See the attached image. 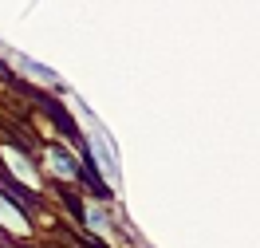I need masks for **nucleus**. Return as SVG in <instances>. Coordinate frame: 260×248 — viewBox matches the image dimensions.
Returning <instances> with one entry per match:
<instances>
[{
	"label": "nucleus",
	"mask_w": 260,
	"mask_h": 248,
	"mask_svg": "<svg viewBox=\"0 0 260 248\" xmlns=\"http://www.w3.org/2000/svg\"><path fill=\"white\" fill-rule=\"evenodd\" d=\"M51 165H55V169H59V173H67V178H75V173H79V165L71 162V154H67V150H51Z\"/></svg>",
	"instance_id": "obj_1"
},
{
	"label": "nucleus",
	"mask_w": 260,
	"mask_h": 248,
	"mask_svg": "<svg viewBox=\"0 0 260 248\" xmlns=\"http://www.w3.org/2000/svg\"><path fill=\"white\" fill-rule=\"evenodd\" d=\"M0 217H4V221H8L12 229H24V217H16V213H12V205H8L4 197H0Z\"/></svg>",
	"instance_id": "obj_2"
},
{
	"label": "nucleus",
	"mask_w": 260,
	"mask_h": 248,
	"mask_svg": "<svg viewBox=\"0 0 260 248\" xmlns=\"http://www.w3.org/2000/svg\"><path fill=\"white\" fill-rule=\"evenodd\" d=\"M8 162H12V169H16V173L24 178V182H32V169H28V162H24V158H16V154H8Z\"/></svg>",
	"instance_id": "obj_3"
},
{
	"label": "nucleus",
	"mask_w": 260,
	"mask_h": 248,
	"mask_svg": "<svg viewBox=\"0 0 260 248\" xmlns=\"http://www.w3.org/2000/svg\"><path fill=\"white\" fill-rule=\"evenodd\" d=\"M91 225H99V229H107V217H103V209H91Z\"/></svg>",
	"instance_id": "obj_4"
}]
</instances>
